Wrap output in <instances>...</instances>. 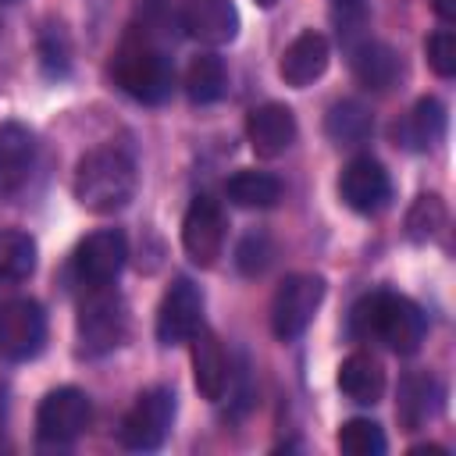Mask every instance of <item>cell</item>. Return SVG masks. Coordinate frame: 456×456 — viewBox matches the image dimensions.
<instances>
[{"label":"cell","instance_id":"obj_7","mask_svg":"<svg viewBox=\"0 0 456 456\" xmlns=\"http://www.w3.org/2000/svg\"><path fill=\"white\" fill-rule=\"evenodd\" d=\"M125 328H128L125 303H121L114 292H107V289H89V292H86V303H82V310H78L82 353H86V356L110 353L114 346H121Z\"/></svg>","mask_w":456,"mask_h":456},{"label":"cell","instance_id":"obj_9","mask_svg":"<svg viewBox=\"0 0 456 456\" xmlns=\"http://www.w3.org/2000/svg\"><path fill=\"white\" fill-rule=\"evenodd\" d=\"M203 324V299L200 289L189 278H175L157 306V342L160 346H182L196 335Z\"/></svg>","mask_w":456,"mask_h":456},{"label":"cell","instance_id":"obj_4","mask_svg":"<svg viewBox=\"0 0 456 456\" xmlns=\"http://www.w3.org/2000/svg\"><path fill=\"white\" fill-rule=\"evenodd\" d=\"M175 410L178 406H175V392L171 388H164V385L146 388L132 403V410L125 413V420H121V431H118L121 445L132 449V452L160 449L164 438H167V431H171V424H175Z\"/></svg>","mask_w":456,"mask_h":456},{"label":"cell","instance_id":"obj_18","mask_svg":"<svg viewBox=\"0 0 456 456\" xmlns=\"http://www.w3.org/2000/svg\"><path fill=\"white\" fill-rule=\"evenodd\" d=\"M338 388L346 399H353L360 406H374L385 392V370L370 353H353L338 367Z\"/></svg>","mask_w":456,"mask_h":456},{"label":"cell","instance_id":"obj_11","mask_svg":"<svg viewBox=\"0 0 456 456\" xmlns=\"http://www.w3.org/2000/svg\"><path fill=\"white\" fill-rule=\"evenodd\" d=\"M182 246L192 264L210 267L224 249V214L210 196H196L182 217Z\"/></svg>","mask_w":456,"mask_h":456},{"label":"cell","instance_id":"obj_31","mask_svg":"<svg viewBox=\"0 0 456 456\" xmlns=\"http://www.w3.org/2000/svg\"><path fill=\"white\" fill-rule=\"evenodd\" d=\"M256 4H260V7H274L278 0H256Z\"/></svg>","mask_w":456,"mask_h":456},{"label":"cell","instance_id":"obj_1","mask_svg":"<svg viewBox=\"0 0 456 456\" xmlns=\"http://www.w3.org/2000/svg\"><path fill=\"white\" fill-rule=\"evenodd\" d=\"M353 331L360 338H378L392 353L410 356L420 349L428 335V317L424 310L395 292H370L353 306Z\"/></svg>","mask_w":456,"mask_h":456},{"label":"cell","instance_id":"obj_10","mask_svg":"<svg viewBox=\"0 0 456 456\" xmlns=\"http://www.w3.org/2000/svg\"><path fill=\"white\" fill-rule=\"evenodd\" d=\"M46 317L36 299H11L0 306V356L32 360L43 349Z\"/></svg>","mask_w":456,"mask_h":456},{"label":"cell","instance_id":"obj_12","mask_svg":"<svg viewBox=\"0 0 456 456\" xmlns=\"http://www.w3.org/2000/svg\"><path fill=\"white\" fill-rule=\"evenodd\" d=\"M338 196L356 214H378L392 200L388 171L374 157H353L338 175Z\"/></svg>","mask_w":456,"mask_h":456},{"label":"cell","instance_id":"obj_25","mask_svg":"<svg viewBox=\"0 0 456 456\" xmlns=\"http://www.w3.org/2000/svg\"><path fill=\"white\" fill-rule=\"evenodd\" d=\"M442 388L431 378H406L399 388V417L406 428H420L438 410Z\"/></svg>","mask_w":456,"mask_h":456},{"label":"cell","instance_id":"obj_21","mask_svg":"<svg viewBox=\"0 0 456 456\" xmlns=\"http://www.w3.org/2000/svg\"><path fill=\"white\" fill-rule=\"evenodd\" d=\"M36 271V242L25 232H0V289H14Z\"/></svg>","mask_w":456,"mask_h":456},{"label":"cell","instance_id":"obj_29","mask_svg":"<svg viewBox=\"0 0 456 456\" xmlns=\"http://www.w3.org/2000/svg\"><path fill=\"white\" fill-rule=\"evenodd\" d=\"M271 260V246L264 235H246V242L239 246V267L242 274H260Z\"/></svg>","mask_w":456,"mask_h":456},{"label":"cell","instance_id":"obj_16","mask_svg":"<svg viewBox=\"0 0 456 456\" xmlns=\"http://www.w3.org/2000/svg\"><path fill=\"white\" fill-rule=\"evenodd\" d=\"M328 57H331V50H328V39L321 32H314V28L310 32H299L285 46V53L278 61V75L285 78V86L303 89V86H310V82H317L324 75Z\"/></svg>","mask_w":456,"mask_h":456},{"label":"cell","instance_id":"obj_17","mask_svg":"<svg viewBox=\"0 0 456 456\" xmlns=\"http://www.w3.org/2000/svg\"><path fill=\"white\" fill-rule=\"evenodd\" d=\"M189 342H192V381H196V392L203 399H210V403H221V395L228 388V360H224V349H221L217 335L200 324Z\"/></svg>","mask_w":456,"mask_h":456},{"label":"cell","instance_id":"obj_28","mask_svg":"<svg viewBox=\"0 0 456 456\" xmlns=\"http://www.w3.org/2000/svg\"><path fill=\"white\" fill-rule=\"evenodd\" d=\"M428 64L442 78H452L456 75V36L449 28H442V32H435L428 39Z\"/></svg>","mask_w":456,"mask_h":456},{"label":"cell","instance_id":"obj_24","mask_svg":"<svg viewBox=\"0 0 456 456\" xmlns=\"http://www.w3.org/2000/svg\"><path fill=\"white\" fill-rule=\"evenodd\" d=\"M324 132H328V139L338 142V146H356V142H363V139L370 135V114H367L363 103L342 100V103H335V107L328 110Z\"/></svg>","mask_w":456,"mask_h":456},{"label":"cell","instance_id":"obj_15","mask_svg":"<svg viewBox=\"0 0 456 456\" xmlns=\"http://www.w3.org/2000/svg\"><path fill=\"white\" fill-rule=\"evenodd\" d=\"M36 164V135L21 121L0 125V196L18 192Z\"/></svg>","mask_w":456,"mask_h":456},{"label":"cell","instance_id":"obj_23","mask_svg":"<svg viewBox=\"0 0 456 456\" xmlns=\"http://www.w3.org/2000/svg\"><path fill=\"white\" fill-rule=\"evenodd\" d=\"M224 192H228V200L235 207L267 210V207H274L281 200V182L274 175H267V171H239V175L228 178Z\"/></svg>","mask_w":456,"mask_h":456},{"label":"cell","instance_id":"obj_5","mask_svg":"<svg viewBox=\"0 0 456 456\" xmlns=\"http://www.w3.org/2000/svg\"><path fill=\"white\" fill-rule=\"evenodd\" d=\"M321 299H324V278L321 274H306V271L289 274L274 289V299H271V331L281 342L303 335L306 324L314 321Z\"/></svg>","mask_w":456,"mask_h":456},{"label":"cell","instance_id":"obj_27","mask_svg":"<svg viewBox=\"0 0 456 456\" xmlns=\"http://www.w3.org/2000/svg\"><path fill=\"white\" fill-rule=\"evenodd\" d=\"M442 224H445V207H442L438 196H420V200L413 203L410 217H406V228H410V239H413V242L431 239Z\"/></svg>","mask_w":456,"mask_h":456},{"label":"cell","instance_id":"obj_6","mask_svg":"<svg viewBox=\"0 0 456 456\" xmlns=\"http://www.w3.org/2000/svg\"><path fill=\"white\" fill-rule=\"evenodd\" d=\"M128 256V242L118 228H100L93 235H86L75 253H71V274L75 281L89 292V289H110V281L121 274Z\"/></svg>","mask_w":456,"mask_h":456},{"label":"cell","instance_id":"obj_8","mask_svg":"<svg viewBox=\"0 0 456 456\" xmlns=\"http://www.w3.org/2000/svg\"><path fill=\"white\" fill-rule=\"evenodd\" d=\"M89 417H93V403L82 388L75 385H64V388H53L43 395L39 410H36V431L43 442H71L78 438L86 428H89Z\"/></svg>","mask_w":456,"mask_h":456},{"label":"cell","instance_id":"obj_32","mask_svg":"<svg viewBox=\"0 0 456 456\" xmlns=\"http://www.w3.org/2000/svg\"><path fill=\"white\" fill-rule=\"evenodd\" d=\"M338 4H360V0H338Z\"/></svg>","mask_w":456,"mask_h":456},{"label":"cell","instance_id":"obj_26","mask_svg":"<svg viewBox=\"0 0 456 456\" xmlns=\"http://www.w3.org/2000/svg\"><path fill=\"white\" fill-rule=\"evenodd\" d=\"M385 445V431L367 417H353L338 428V449L346 456H381Z\"/></svg>","mask_w":456,"mask_h":456},{"label":"cell","instance_id":"obj_13","mask_svg":"<svg viewBox=\"0 0 456 456\" xmlns=\"http://www.w3.org/2000/svg\"><path fill=\"white\" fill-rule=\"evenodd\" d=\"M178 21L192 39L207 46H221L232 43L239 32V7L232 0H185Z\"/></svg>","mask_w":456,"mask_h":456},{"label":"cell","instance_id":"obj_3","mask_svg":"<svg viewBox=\"0 0 456 456\" xmlns=\"http://www.w3.org/2000/svg\"><path fill=\"white\" fill-rule=\"evenodd\" d=\"M110 75H114V82H118L132 100L150 103V107L164 103V100L171 96V89H175V64H171V57L150 39V32L128 36V39L118 46L114 61H110Z\"/></svg>","mask_w":456,"mask_h":456},{"label":"cell","instance_id":"obj_14","mask_svg":"<svg viewBox=\"0 0 456 456\" xmlns=\"http://www.w3.org/2000/svg\"><path fill=\"white\" fill-rule=\"evenodd\" d=\"M246 139L256 157H281L296 142V114L285 103H264L246 118Z\"/></svg>","mask_w":456,"mask_h":456},{"label":"cell","instance_id":"obj_2","mask_svg":"<svg viewBox=\"0 0 456 456\" xmlns=\"http://www.w3.org/2000/svg\"><path fill=\"white\" fill-rule=\"evenodd\" d=\"M75 200L93 214H114L135 196V164L121 146H96L75 164Z\"/></svg>","mask_w":456,"mask_h":456},{"label":"cell","instance_id":"obj_20","mask_svg":"<svg viewBox=\"0 0 456 456\" xmlns=\"http://www.w3.org/2000/svg\"><path fill=\"white\" fill-rule=\"evenodd\" d=\"M228 89V68L217 53H200L185 68V93L192 103H214Z\"/></svg>","mask_w":456,"mask_h":456},{"label":"cell","instance_id":"obj_19","mask_svg":"<svg viewBox=\"0 0 456 456\" xmlns=\"http://www.w3.org/2000/svg\"><path fill=\"white\" fill-rule=\"evenodd\" d=\"M353 75L367 89H392L403 75V64L388 43H363L353 50Z\"/></svg>","mask_w":456,"mask_h":456},{"label":"cell","instance_id":"obj_30","mask_svg":"<svg viewBox=\"0 0 456 456\" xmlns=\"http://www.w3.org/2000/svg\"><path fill=\"white\" fill-rule=\"evenodd\" d=\"M435 11L442 21H456V0H435Z\"/></svg>","mask_w":456,"mask_h":456},{"label":"cell","instance_id":"obj_22","mask_svg":"<svg viewBox=\"0 0 456 456\" xmlns=\"http://www.w3.org/2000/svg\"><path fill=\"white\" fill-rule=\"evenodd\" d=\"M442 135H445V107H442L438 100H431V96L417 100L413 110H410L406 121H403V142H406L410 150H428V146H435Z\"/></svg>","mask_w":456,"mask_h":456}]
</instances>
